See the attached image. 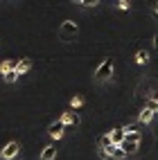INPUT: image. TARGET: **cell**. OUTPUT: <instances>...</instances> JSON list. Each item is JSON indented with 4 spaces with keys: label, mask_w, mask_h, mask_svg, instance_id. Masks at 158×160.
I'll return each mask as SVG.
<instances>
[{
    "label": "cell",
    "mask_w": 158,
    "mask_h": 160,
    "mask_svg": "<svg viewBox=\"0 0 158 160\" xmlns=\"http://www.w3.org/2000/svg\"><path fill=\"white\" fill-rule=\"evenodd\" d=\"M111 74H113V59H104L99 63V68L95 70V79L97 81H106V79H111Z\"/></svg>",
    "instance_id": "6da1fadb"
},
{
    "label": "cell",
    "mask_w": 158,
    "mask_h": 160,
    "mask_svg": "<svg viewBox=\"0 0 158 160\" xmlns=\"http://www.w3.org/2000/svg\"><path fill=\"white\" fill-rule=\"evenodd\" d=\"M75 34H77V25L72 23V20H63V25H61V29H59L61 41H70Z\"/></svg>",
    "instance_id": "7a4b0ae2"
},
{
    "label": "cell",
    "mask_w": 158,
    "mask_h": 160,
    "mask_svg": "<svg viewBox=\"0 0 158 160\" xmlns=\"http://www.w3.org/2000/svg\"><path fill=\"white\" fill-rule=\"evenodd\" d=\"M18 151H20L18 142H9V144L3 149V158H5V160H12V158H16V156H18Z\"/></svg>",
    "instance_id": "3957f363"
},
{
    "label": "cell",
    "mask_w": 158,
    "mask_h": 160,
    "mask_svg": "<svg viewBox=\"0 0 158 160\" xmlns=\"http://www.w3.org/2000/svg\"><path fill=\"white\" fill-rule=\"evenodd\" d=\"M63 129H66V124H63V122L59 120V122H54V124H50V129H48V133H50L52 138H57V140H59V138L63 135Z\"/></svg>",
    "instance_id": "277c9868"
},
{
    "label": "cell",
    "mask_w": 158,
    "mask_h": 160,
    "mask_svg": "<svg viewBox=\"0 0 158 160\" xmlns=\"http://www.w3.org/2000/svg\"><path fill=\"white\" fill-rule=\"evenodd\" d=\"M124 138H126L124 129H115V131H111V142H113L115 147H120V144L124 142Z\"/></svg>",
    "instance_id": "5b68a950"
},
{
    "label": "cell",
    "mask_w": 158,
    "mask_h": 160,
    "mask_svg": "<svg viewBox=\"0 0 158 160\" xmlns=\"http://www.w3.org/2000/svg\"><path fill=\"white\" fill-rule=\"evenodd\" d=\"M61 122H63V124H75V126H77V124H79V115H77V113H63V115H61Z\"/></svg>",
    "instance_id": "8992f818"
},
{
    "label": "cell",
    "mask_w": 158,
    "mask_h": 160,
    "mask_svg": "<svg viewBox=\"0 0 158 160\" xmlns=\"http://www.w3.org/2000/svg\"><path fill=\"white\" fill-rule=\"evenodd\" d=\"M120 149H122L126 156H129V153H135V151H138V142H129V140H124V142L120 144Z\"/></svg>",
    "instance_id": "52a82bcc"
},
{
    "label": "cell",
    "mask_w": 158,
    "mask_h": 160,
    "mask_svg": "<svg viewBox=\"0 0 158 160\" xmlns=\"http://www.w3.org/2000/svg\"><path fill=\"white\" fill-rule=\"evenodd\" d=\"M29 68H32V61H29V59H23V61H18V63H16V72H18V77H20V74H25Z\"/></svg>",
    "instance_id": "ba28073f"
},
{
    "label": "cell",
    "mask_w": 158,
    "mask_h": 160,
    "mask_svg": "<svg viewBox=\"0 0 158 160\" xmlns=\"http://www.w3.org/2000/svg\"><path fill=\"white\" fill-rule=\"evenodd\" d=\"M151 120H154V113H151L149 108H142L140 115H138V122H140V124H149Z\"/></svg>",
    "instance_id": "9c48e42d"
},
{
    "label": "cell",
    "mask_w": 158,
    "mask_h": 160,
    "mask_svg": "<svg viewBox=\"0 0 158 160\" xmlns=\"http://www.w3.org/2000/svg\"><path fill=\"white\" fill-rule=\"evenodd\" d=\"M54 156H57V147H45L43 149V153H41V160H54Z\"/></svg>",
    "instance_id": "30bf717a"
},
{
    "label": "cell",
    "mask_w": 158,
    "mask_h": 160,
    "mask_svg": "<svg viewBox=\"0 0 158 160\" xmlns=\"http://www.w3.org/2000/svg\"><path fill=\"white\" fill-rule=\"evenodd\" d=\"M106 151L111 153V158H113V160H122V158H126V153L122 151L120 147H111V149H106Z\"/></svg>",
    "instance_id": "8fae6325"
},
{
    "label": "cell",
    "mask_w": 158,
    "mask_h": 160,
    "mask_svg": "<svg viewBox=\"0 0 158 160\" xmlns=\"http://www.w3.org/2000/svg\"><path fill=\"white\" fill-rule=\"evenodd\" d=\"M9 70H16V63H12V61H3V63H0V74H3V77Z\"/></svg>",
    "instance_id": "7c38bea8"
},
{
    "label": "cell",
    "mask_w": 158,
    "mask_h": 160,
    "mask_svg": "<svg viewBox=\"0 0 158 160\" xmlns=\"http://www.w3.org/2000/svg\"><path fill=\"white\" fill-rule=\"evenodd\" d=\"M111 147H115V144L111 142V135H102V138H99V149H111Z\"/></svg>",
    "instance_id": "4fadbf2b"
},
{
    "label": "cell",
    "mask_w": 158,
    "mask_h": 160,
    "mask_svg": "<svg viewBox=\"0 0 158 160\" xmlns=\"http://www.w3.org/2000/svg\"><path fill=\"white\" fill-rule=\"evenodd\" d=\"M147 61H149V54H147L145 50H140L138 54H135V63H140V66H145Z\"/></svg>",
    "instance_id": "5bb4252c"
},
{
    "label": "cell",
    "mask_w": 158,
    "mask_h": 160,
    "mask_svg": "<svg viewBox=\"0 0 158 160\" xmlns=\"http://www.w3.org/2000/svg\"><path fill=\"white\" fill-rule=\"evenodd\" d=\"M145 108H149L151 113H158V99H147V106H145Z\"/></svg>",
    "instance_id": "9a60e30c"
},
{
    "label": "cell",
    "mask_w": 158,
    "mask_h": 160,
    "mask_svg": "<svg viewBox=\"0 0 158 160\" xmlns=\"http://www.w3.org/2000/svg\"><path fill=\"white\" fill-rule=\"evenodd\" d=\"M16 79H18V72H16V70H9V72L5 74V81H7V83H14Z\"/></svg>",
    "instance_id": "2e32d148"
},
{
    "label": "cell",
    "mask_w": 158,
    "mask_h": 160,
    "mask_svg": "<svg viewBox=\"0 0 158 160\" xmlns=\"http://www.w3.org/2000/svg\"><path fill=\"white\" fill-rule=\"evenodd\" d=\"M118 7L122 9V12H126V9L131 7V2H129V0H120V2H118Z\"/></svg>",
    "instance_id": "e0dca14e"
},
{
    "label": "cell",
    "mask_w": 158,
    "mask_h": 160,
    "mask_svg": "<svg viewBox=\"0 0 158 160\" xmlns=\"http://www.w3.org/2000/svg\"><path fill=\"white\" fill-rule=\"evenodd\" d=\"M70 106H72V108H79V106H81V97H72L70 99Z\"/></svg>",
    "instance_id": "ac0fdd59"
},
{
    "label": "cell",
    "mask_w": 158,
    "mask_h": 160,
    "mask_svg": "<svg viewBox=\"0 0 158 160\" xmlns=\"http://www.w3.org/2000/svg\"><path fill=\"white\" fill-rule=\"evenodd\" d=\"M79 5H84V7H95V5H99L97 0H81Z\"/></svg>",
    "instance_id": "d6986e66"
},
{
    "label": "cell",
    "mask_w": 158,
    "mask_h": 160,
    "mask_svg": "<svg viewBox=\"0 0 158 160\" xmlns=\"http://www.w3.org/2000/svg\"><path fill=\"white\" fill-rule=\"evenodd\" d=\"M99 156H102L104 160H113V158H111V153L106 151V149H99Z\"/></svg>",
    "instance_id": "ffe728a7"
},
{
    "label": "cell",
    "mask_w": 158,
    "mask_h": 160,
    "mask_svg": "<svg viewBox=\"0 0 158 160\" xmlns=\"http://www.w3.org/2000/svg\"><path fill=\"white\" fill-rule=\"evenodd\" d=\"M154 48H156V50H158V34H156V36H154Z\"/></svg>",
    "instance_id": "44dd1931"
},
{
    "label": "cell",
    "mask_w": 158,
    "mask_h": 160,
    "mask_svg": "<svg viewBox=\"0 0 158 160\" xmlns=\"http://www.w3.org/2000/svg\"><path fill=\"white\" fill-rule=\"evenodd\" d=\"M154 12H156V14H158V2H154Z\"/></svg>",
    "instance_id": "7402d4cb"
}]
</instances>
